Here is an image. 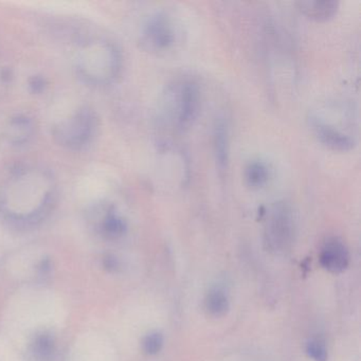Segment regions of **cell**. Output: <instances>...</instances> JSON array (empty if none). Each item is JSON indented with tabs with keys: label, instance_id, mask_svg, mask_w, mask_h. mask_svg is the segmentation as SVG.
<instances>
[{
	"label": "cell",
	"instance_id": "30bf717a",
	"mask_svg": "<svg viewBox=\"0 0 361 361\" xmlns=\"http://www.w3.org/2000/svg\"><path fill=\"white\" fill-rule=\"evenodd\" d=\"M214 143L215 158L219 169L224 170L227 168L228 157H229V134H228L227 124L219 120L214 128Z\"/></svg>",
	"mask_w": 361,
	"mask_h": 361
},
{
	"label": "cell",
	"instance_id": "e0dca14e",
	"mask_svg": "<svg viewBox=\"0 0 361 361\" xmlns=\"http://www.w3.org/2000/svg\"><path fill=\"white\" fill-rule=\"evenodd\" d=\"M164 336L158 331L149 334L147 337L143 339L142 348L143 350L147 355H156L161 350L164 346Z\"/></svg>",
	"mask_w": 361,
	"mask_h": 361
},
{
	"label": "cell",
	"instance_id": "9a60e30c",
	"mask_svg": "<svg viewBox=\"0 0 361 361\" xmlns=\"http://www.w3.org/2000/svg\"><path fill=\"white\" fill-rule=\"evenodd\" d=\"M33 352L41 359L49 358L54 352V340L49 335H41L33 343Z\"/></svg>",
	"mask_w": 361,
	"mask_h": 361
},
{
	"label": "cell",
	"instance_id": "277c9868",
	"mask_svg": "<svg viewBox=\"0 0 361 361\" xmlns=\"http://www.w3.org/2000/svg\"><path fill=\"white\" fill-rule=\"evenodd\" d=\"M295 221L290 207L285 202H276L270 207L265 223L264 238L267 249L274 253H283L293 244Z\"/></svg>",
	"mask_w": 361,
	"mask_h": 361
},
{
	"label": "cell",
	"instance_id": "2e32d148",
	"mask_svg": "<svg viewBox=\"0 0 361 361\" xmlns=\"http://www.w3.org/2000/svg\"><path fill=\"white\" fill-rule=\"evenodd\" d=\"M306 354L314 361H327V348L320 339H312L306 344Z\"/></svg>",
	"mask_w": 361,
	"mask_h": 361
},
{
	"label": "cell",
	"instance_id": "9c48e42d",
	"mask_svg": "<svg viewBox=\"0 0 361 361\" xmlns=\"http://www.w3.org/2000/svg\"><path fill=\"white\" fill-rule=\"evenodd\" d=\"M300 11L310 20L325 22L336 16L339 4L335 0H307L297 3Z\"/></svg>",
	"mask_w": 361,
	"mask_h": 361
},
{
	"label": "cell",
	"instance_id": "5b68a950",
	"mask_svg": "<svg viewBox=\"0 0 361 361\" xmlns=\"http://www.w3.org/2000/svg\"><path fill=\"white\" fill-rule=\"evenodd\" d=\"M97 121L92 109L82 107L54 128V137L59 143L69 149H82L92 141L96 133Z\"/></svg>",
	"mask_w": 361,
	"mask_h": 361
},
{
	"label": "cell",
	"instance_id": "5bb4252c",
	"mask_svg": "<svg viewBox=\"0 0 361 361\" xmlns=\"http://www.w3.org/2000/svg\"><path fill=\"white\" fill-rule=\"evenodd\" d=\"M103 229L111 238H119L126 232V226L121 217L115 213H109L103 223Z\"/></svg>",
	"mask_w": 361,
	"mask_h": 361
},
{
	"label": "cell",
	"instance_id": "ba28073f",
	"mask_svg": "<svg viewBox=\"0 0 361 361\" xmlns=\"http://www.w3.org/2000/svg\"><path fill=\"white\" fill-rule=\"evenodd\" d=\"M320 263L327 271L331 274H340L348 267L350 263L348 247L338 238L327 240L321 250Z\"/></svg>",
	"mask_w": 361,
	"mask_h": 361
},
{
	"label": "cell",
	"instance_id": "d6986e66",
	"mask_svg": "<svg viewBox=\"0 0 361 361\" xmlns=\"http://www.w3.org/2000/svg\"><path fill=\"white\" fill-rule=\"evenodd\" d=\"M104 264L109 269H114V268H116V266H117V262H116L114 257H107V259H105Z\"/></svg>",
	"mask_w": 361,
	"mask_h": 361
},
{
	"label": "cell",
	"instance_id": "4fadbf2b",
	"mask_svg": "<svg viewBox=\"0 0 361 361\" xmlns=\"http://www.w3.org/2000/svg\"><path fill=\"white\" fill-rule=\"evenodd\" d=\"M207 312L212 317H223L229 310V299L221 288H213L209 291L204 300Z\"/></svg>",
	"mask_w": 361,
	"mask_h": 361
},
{
	"label": "cell",
	"instance_id": "3957f363",
	"mask_svg": "<svg viewBox=\"0 0 361 361\" xmlns=\"http://www.w3.org/2000/svg\"><path fill=\"white\" fill-rule=\"evenodd\" d=\"M166 114L171 123L183 130L193 123L200 109V90L191 79H180L171 84L166 94Z\"/></svg>",
	"mask_w": 361,
	"mask_h": 361
},
{
	"label": "cell",
	"instance_id": "8992f818",
	"mask_svg": "<svg viewBox=\"0 0 361 361\" xmlns=\"http://www.w3.org/2000/svg\"><path fill=\"white\" fill-rule=\"evenodd\" d=\"M177 39L176 25L168 12H156L145 22L141 43L152 52H166L174 47Z\"/></svg>",
	"mask_w": 361,
	"mask_h": 361
},
{
	"label": "cell",
	"instance_id": "8fae6325",
	"mask_svg": "<svg viewBox=\"0 0 361 361\" xmlns=\"http://www.w3.org/2000/svg\"><path fill=\"white\" fill-rule=\"evenodd\" d=\"M8 130H9L8 135H9L10 140L12 142L23 145V143L27 142L32 135V120L27 116H16L10 121Z\"/></svg>",
	"mask_w": 361,
	"mask_h": 361
},
{
	"label": "cell",
	"instance_id": "6da1fadb",
	"mask_svg": "<svg viewBox=\"0 0 361 361\" xmlns=\"http://www.w3.org/2000/svg\"><path fill=\"white\" fill-rule=\"evenodd\" d=\"M54 187L51 177L43 171L23 169L6 183L0 194V208L10 215L16 208H26V221L42 216L54 202Z\"/></svg>",
	"mask_w": 361,
	"mask_h": 361
},
{
	"label": "cell",
	"instance_id": "7c38bea8",
	"mask_svg": "<svg viewBox=\"0 0 361 361\" xmlns=\"http://www.w3.org/2000/svg\"><path fill=\"white\" fill-rule=\"evenodd\" d=\"M270 172L265 162L251 161L245 168L244 177L249 187L259 189L264 187L269 180Z\"/></svg>",
	"mask_w": 361,
	"mask_h": 361
},
{
	"label": "cell",
	"instance_id": "52a82bcc",
	"mask_svg": "<svg viewBox=\"0 0 361 361\" xmlns=\"http://www.w3.org/2000/svg\"><path fill=\"white\" fill-rule=\"evenodd\" d=\"M310 128L314 137L333 151L348 152L354 149L356 145L352 135L344 132L336 124L324 122L316 116L310 119Z\"/></svg>",
	"mask_w": 361,
	"mask_h": 361
},
{
	"label": "cell",
	"instance_id": "7a4b0ae2",
	"mask_svg": "<svg viewBox=\"0 0 361 361\" xmlns=\"http://www.w3.org/2000/svg\"><path fill=\"white\" fill-rule=\"evenodd\" d=\"M80 75L88 83L105 85L119 75L121 56L115 45L105 41L90 42L77 59Z\"/></svg>",
	"mask_w": 361,
	"mask_h": 361
},
{
	"label": "cell",
	"instance_id": "ac0fdd59",
	"mask_svg": "<svg viewBox=\"0 0 361 361\" xmlns=\"http://www.w3.org/2000/svg\"><path fill=\"white\" fill-rule=\"evenodd\" d=\"M46 86V81L44 78L39 77H33L32 79L30 80V88L35 92H43L44 88Z\"/></svg>",
	"mask_w": 361,
	"mask_h": 361
}]
</instances>
